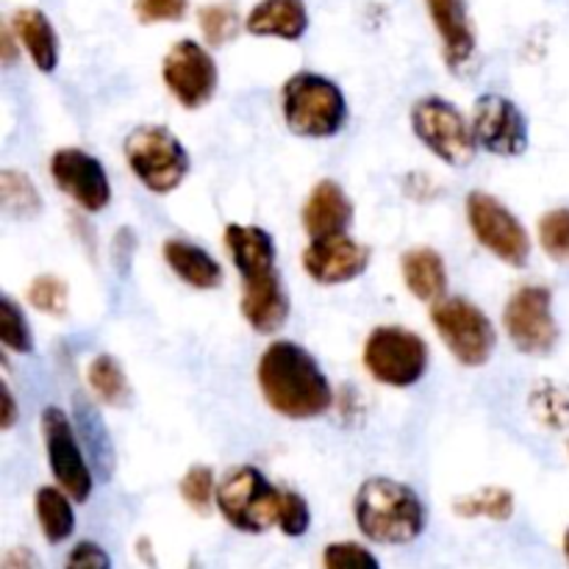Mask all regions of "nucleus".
Wrapping results in <instances>:
<instances>
[{
    "label": "nucleus",
    "mask_w": 569,
    "mask_h": 569,
    "mask_svg": "<svg viewBox=\"0 0 569 569\" xmlns=\"http://www.w3.org/2000/svg\"><path fill=\"white\" fill-rule=\"evenodd\" d=\"M253 37H278L295 42L309 28V11L303 0H261L244 20Z\"/></svg>",
    "instance_id": "6ab92c4d"
},
{
    "label": "nucleus",
    "mask_w": 569,
    "mask_h": 569,
    "mask_svg": "<svg viewBox=\"0 0 569 569\" xmlns=\"http://www.w3.org/2000/svg\"><path fill=\"white\" fill-rule=\"evenodd\" d=\"M187 6L189 0H133V11H137L139 22H144V26H150V22L183 20Z\"/></svg>",
    "instance_id": "72a5a7b5"
},
{
    "label": "nucleus",
    "mask_w": 569,
    "mask_h": 569,
    "mask_svg": "<svg viewBox=\"0 0 569 569\" xmlns=\"http://www.w3.org/2000/svg\"><path fill=\"white\" fill-rule=\"evenodd\" d=\"M453 509L461 517H487V520L506 522L515 515V495L503 487H483L456 500Z\"/></svg>",
    "instance_id": "393cba45"
},
{
    "label": "nucleus",
    "mask_w": 569,
    "mask_h": 569,
    "mask_svg": "<svg viewBox=\"0 0 569 569\" xmlns=\"http://www.w3.org/2000/svg\"><path fill=\"white\" fill-rule=\"evenodd\" d=\"M403 270V281L409 292L417 300L426 303H439L448 289V270H445V259L431 248H415L403 256L400 261Z\"/></svg>",
    "instance_id": "4be33fe9"
},
{
    "label": "nucleus",
    "mask_w": 569,
    "mask_h": 569,
    "mask_svg": "<svg viewBox=\"0 0 569 569\" xmlns=\"http://www.w3.org/2000/svg\"><path fill=\"white\" fill-rule=\"evenodd\" d=\"M3 569H42V567H39V559L33 556V550L14 548L3 556Z\"/></svg>",
    "instance_id": "c9c22d12"
},
{
    "label": "nucleus",
    "mask_w": 569,
    "mask_h": 569,
    "mask_svg": "<svg viewBox=\"0 0 569 569\" xmlns=\"http://www.w3.org/2000/svg\"><path fill=\"white\" fill-rule=\"evenodd\" d=\"M353 220V203L337 181H320L303 206V228L311 239L339 237Z\"/></svg>",
    "instance_id": "a211bd4d"
},
{
    "label": "nucleus",
    "mask_w": 569,
    "mask_h": 569,
    "mask_svg": "<svg viewBox=\"0 0 569 569\" xmlns=\"http://www.w3.org/2000/svg\"><path fill=\"white\" fill-rule=\"evenodd\" d=\"M3 59H6V64H11V61H14V48H11V31L9 28H6L3 31Z\"/></svg>",
    "instance_id": "4c0bfd02"
},
{
    "label": "nucleus",
    "mask_w": 569,
    "mask_h": 569,
    "mask_svg": "<svg viewBox=\"0 0 569 569\" xmlns=\"http://www.w3.org/2000/svg\"><path fill=\"white\" fill-rule=\"evenodd\" d=\"M42 439L48 448L50 472H53L56 483L70 495L76 503H87L89 495L94 489L92 470H89L87 459L81 453L76 431L70 426V417L56 406H48L42 411Z\"/></svg>",
    "instance_id": "9b49d317"
},
{
    "label": "nucleus",
    "mask_w": 569,
    "mask_h": 569,
    "mask_svg": "<svg viewBox=\"0 0 569 569\" xmlns=\"http://www.w3.org/2000/svg\"><path fill=\"white\" fill-rule=\"evenodd\" d=\"M0 342L14 353H33L31 326L11 298L0 300Z\"/></svg>",
    "instance_id": "cd10ccee"
},
{
    "label": "nucleus",
    "mask_w": 569,
    "mask_h": 569,
    "mask_svg": "<svg viewBox=\"0 0 569 569\" xmlns=\"http://www.w3.org/2000/svg\"><path fill=\"white\" fill-rule=\"evenodd\" d=\"M359 531L378 545H409L426 531V506L417 492L392 478H370L353 500Z\"/></svg>",
    "instance_id": "f03ea898"
},
{
    "label": "nucleus",
    "mask_w": 569,
    "mask_h": 569,
    "mask_svg": "<svg viewBox=\"0 0 569 569\" xmlns=\"http://www.w3.org/2000/svg\"><path fill=\"white\" fill-rule=\"evenodd\" d=\"M64 569H111V559L98 542H78L67 553Z\"/></svg>",
    "instance_id": "f704fd0d"
},
{
    "label": "nucleus",
    "mask_w": 569,
    "mask_h": 569,
    "mask_svg": "<svg viewBox=\"0 0 569 569\" xmlns=\"http://www.w3.org/2000/svg\"><path fill=\"white\" fill-rule=\"evenodd\" d=\"M472 133L483 150L495 156H522L528 150V122L515 100L483 94L472 109Z\"/></svg>",
    "instance_id": "4468645a"
},
{
    "label": "nucleus",
    "mask_w": 569,
    "mask_h": 569,
    "mask_svg": "<svg viewBox=\"0 0 569 569\" xmlns=\"http://www.w3.org/2000/svg\"><path fill=\"white\" fill-rule=\"evenodd\" d=\"M431 322L459 365L481 367L492 359L498 333L476 303L465 298L439 300L431 309Z\"/></svg>",
    "instance_id": "6e6552de"
},
{
    "label": "nucleus",
    "mask_w": 569,
    "mask_h": 569,
    "mask_svg": "<svg viewBox=\"0 0 569 569\" xmlns=\"http://www.w3.org/2000/svg\"><path fill=\"white\" fill-rule=\"evenodd\" d=\"M365 367L378 383L406 389L422 381L428 370V345L409 328L383 326L365 345Z\"/></svg>",
    "instance_id": "0eeeda50"
},
{
    "label": "nucleus",
    "mask_w": 569,
    "mask_h": 569,
    "mask_svg": "<svg viewBox=\"0 0 569 569\" xmlns=\"http://www.w3.org/2000/svg\"><path fill=\"white\" fill-rule=\"evenodd\" d=\"M126 161L144 189L156 194L176 192L189 176V153L164 126H144L128 133Z\"/></svg>",
    "instance_id": "39448f33"
},
{
    "label": "nucleus",
    "mask_w": 569,
    "mask_h": 569,
    "mask_svg": "<svg viewBox=\"0 0 569 569\" xmlns=\"http://www.w3.org/2000/svg\"><path fill=\"white\" fill-rule=\"evenodd\" d=\"M259 389L287 420H311L331 409L333 392L315 356L295 342H272L259 359Z\"/></svg>",
    "instance_id": "f257e3e1"
},
{
    "label": "nucleus",
    "mask_w": 569,
    "mask_h": 569,
    "mask_svg": "<svg viewBox=\"0 0 569 569\" xmlns=\"http://www.w3.org/2000/svg\"><path fill=\"white\" fill-rule=\"evenodd\" d=\"M0 198H3V209L9 214L20 217V220H31V217H37L42 211V200H39L37 187H33L26 172H0Z\"/></svg>",
    "instance_id": "a878e982"
},
{
    "label": "nucleus",
    "mask_w": 569,
    "mask_h": 569,
    "mask_svg": "<svg viewBox=\"0 0 569 569\" xmlns=\"http://www.w3.org/2000/svg\"><path fill=\"white\" fill-rule=\"evenodd\" d=\"M283 122L298 137L328 139L342 131L348 103L342 89L317 72H298L281 89Z\"/></svg>",
    "instance_id": "7ed1b4c3"
},
{
    "label": "nucleus",
    "mask_w": 569,
    "mask_h": 569,
    "mask_svg": "<svg viewBox=\"0 0 569 569\" xmlns=\"http://www.w3.org/2000/svg\"><path fill=\"white\" fill-rule=\"evenodd\" d=\"M181 498L192 506L194 511H206L211 500H217L214 472L209 467H192L181 481Z\"/></svg>",
    "instance_id": "2f4dec72"
},
{
    "label": "nucleus",
    "mask_w": 569,
    "mask_h": 569,
    "mask_svg": "<svg viewBox=\"0 0 569 569\" xmlns=\"http://www.w3.org/2000/svg\"><path fill=\"white\" fill-rule=\"evenodd\" d=\"M311 526V509L298 492H283V506H281V520H278V528H281L283 537H303Z\"/></svg>",
    "instance_id": "473e14b6"
},
{
    "label": "nucleus",
    "mask_w": 569,
    "mask_h": 569,
    "mask_svg": "<svg viewBox=\"0 0 569 569\" xmlns=\"http://www.w3.org/2000/svg\"><path fill=\"white\" fill-rule=\"evenodd\" d=\"M283 492L272 487L256 467H237L217 487V509L231 528L242 533H264L278 528Z\"/></svg>",
    "instance_id": "20e7f679"
},
{
    "label": "nucleus",
    "mask_w": 569,
    "mask_h": 569,
    "mask_svg": "<svg viewBox=\"0 0 569 569\" xmlns=\"http://www.w3.org/2000/svg\"><path fill=\"white\" fill-rule=\"evenodd\" d=\"M33 511H37L39 531L44 542L61 545L76 531V511H72V498L64 489L42 487L33 498Z\"/></svg>",
    "instance_id": "5701e85b"
},
{
    "label": "nucleus",
    "mask_w": 569,
    "mask_h": 569,
    "mask_svg": "<svg viewBox=\"0 0 569 569\" xmlns=\"http://www.w3.org/2000/svg\"><path fill=\"white\" fill-rule=\"evenodd\" d=\"M0 400H3V415H0V428H3V431H9V428L17 422V406H14V395H11L9 383H3V387H0Z\"/></svg>",
    "instance_id": "e433bc0d"
},
{
    "label": "nucleus",
    "mask_w": 569,
    "mask_h": 569,
    "mask_svg": "<svg viewBox=\"0 0 569 569\" xmlns=\"http://www.w3.org/2000/svg\"><path fill=\"white\" fill-rule=\"evenodd\" d=\"M426 3L442 39L445 61L450 70L459 72L461 67L470 64L476 53V31L467 17V3L465 0H426Z\"/></svg>",
    "instance_id": "f3484780"
},
{
    "label": "nucleus",
    "mask_w": 569,
    "mask_h": 569,
    "mask_svg": "<svg viewBox=\"0 0 569 569\" xmlns=\"http://www.w3.org/2000/svg\"><path fill=\"white\" fill-rule=\"evenodd\" d=\"M167 89L183 109H200L217 92V64L206 48L192 39L172 44L161 67Z\"/></svg>",
    "instance_id": "f8f14e48"
},
{
    "label": "nucleus",
    "mask_w": 569,
    "mask_h": 569,
    "mask_svg": "<svg viewBox=\"0 0 569 569\" xmlns=\"http://www.w3.org/2000/svg\"><path fill=\"white\" fill-rule=\"evenodd\" d=\"M226 244L244 287H261L281 278L276 270V242L264 228L228 226Z\"/></svg>",
    "instance_id": "dca6fc26"
},
{
    "label": "nucleus",
    "mask_w": 569,
    "mask_h": 569,
    "mask_svg": "<svg viewBox=\"0 0 569 569\" xmlns=\"http://www.w3.org/2000/svg\"><path fill=\"white\" fill-rule=\"evenodd\" d=\"M67 300H70V289H67V283L56 276H39L33 278L31 287H28V303L50 317H64Z\"/></svg>",
    "instance_id": "c85d7f7f"
},
{
    "label": "nucleus",
    "mask_w": 569,
    "mask_h": 569,
    "mask_svg": "<svg viewBox=\"0 0 569 569\" xmlns=\"http://www.w3.org/2000/svg\"><path fill=\"white\" fill-rule=\"evenodd\" d=\"M415 137L450 167H467L476 159V133L472 122L445 98H422L411 109Z\"/></svg>",
    "instance_id": "423d86ee"
},
{
    "label": "nucleus",
    "mask_w": 569,
    "mask_h": 569,
    "mask_svg": "<svg viewBox=\"0 0 569 569\" xmlns=\"http://www.w3.org/2000/svg\"><path fill=\"white\" fill-rule=\"evenodd\" d=\"M11 31L20 39L22 48L28 50L37 70L53 72L59 64V37L53 26L39 9H17L11 17Z\"/></svg>",
    "instance_id": "aec40b11"
},
{
    "label": "nucleus",
    "mask_w": 569,
    "mask_h": 569,
    "mask_svg": "<svg viewBox=\"0 0 569 569\" xmlns=\"http://www.w3.org/2000/svg\"><path fill=\"white\" fill-rule=\"evenodd\" d=\"M370 264V248L350 239L348 233L326 239H311L303 250V270L311 281L322 287L356 281Z\"/></svg>",
    "instance_id": "2eb2a0df"
},
{
    "label": "nucleus",
    "mask_w": 569,
    "mask_h": 569,
    "mask_svg": "<svg viewBox=\"0 0 569 569\" xmlns=\"http://www.w3.org/2000/svg\"><path fill=\"white\" fill-rule=\"evenodd\" d=\"M198 22H200V31H203L206 42L217 44V48L226 42H231V39L239 33V26H242V20H239V11L233 3L203 6L198 14Z\"/></svg>",
    "instance_id": "bb28decb"
},
{
    "label": "nucleus",
    "mask_w": 569,
    "mask_h": 569,
    "mask_svg": "<svg viewBox=\"0 0 569 569\" xmlns=\"http://www.w3.org/2000/svg\"><path fill=\"white\" fill-rule=\"evenodd\" d=\"M322 569H381V565L365 545L333 542L322 550Z\"/></svg>",
    "instance_id": "7c9ffc66"
},
{
    "label": "nucleus",
    "mask_w": 569,
    "mask_h": 569,
    "mask_svg": "<svg viewBox=\"0 0 569 569\" xmlns=\"http://www.w3.org/2000/svg\"><path fill=\"white\" fill-rule=\"evenodd\" d=\"M539 242L556 261L569 259V209L548 211L539 222Z\"/></svg>",
    "instance_id": "c756f323"
},
{
    "label": "nucleus",
    "mask_w": 569,
    "mask_h": 569,
    "mask_svg": "<svg viewBox=\"0 0 569 569\" xmlns=\"http://www.w3.org/2000/svg\"><path fill=\"white\" fill-rule=\"evenodd\" d=\"M467 222L478 242L506 261L509 267H526L531 259V237L517 220L511 209H506L495 194L472 192L467 198Z\"/></svg>",
    "instance_id": "1a4fd4ad"
},
{
    "label": "nucleus",
    "mask_w": 569,
    "mask_h": 569,
    "mask_svg": "<svg viewBox=\"0 0 569 569\" xmlns=\"http://www.w3.org/2000/svg\"><path fill=\"white\" fill-rule=\"evenodd\" d=\"M53 183L89 214H98L111 203V183L106 167L81 148H61L50 159Z\"/></svg>",
    "instance_id": "ddd939ff"
},
{
    "label": "nucleus",
    "mask_w": 569,
    "mask_h": 569,
    "mask_svg": "<svg viewBox=\"0 0 569 569\" xmlns=\"http://www.w3.org/2000/svg\"><path fill=\"white\" fill-rule=\"evenodd\" d=\"M87 381L92 387V392L109 406H126L128 398H131L126 372H122L120 361L111 359L109 353L94 356L87 370Z\"/></svg>",
    "instance_id": "b1692460"
},
{
    "label": "nucleus",
    "mask_w": 569,
    "mask_h": 569,
    "mask_svg": "<svg viewBox=\"0 0 569 569\" xmlns=\"http://www.w3.org/2000/svg\"><path fill=\"white\" fill-rule=\"evenodd\" d=\"M565 556H567V565H569V528H567V537H565Z\"/></svg>",
    "instance_id": "58836bf2"
},
{
    "label": "nucleus",
    "mask_w": 569,
    "mask_h": 569,
    "mask_svg": "<svg viewBox=\"0 0 569 569\" xmlns=\"http://www.w3.org/2000/svg\"><path fill=\"white\" fill-rule=\"evenodd\" d=\"M164 261L192 289H217L222 283V267L217 264L214 256L187 239H167Z\"/></svg>",
    "instance_id": "412c9836"
},
{
    "label": "nucleus",
    "mask_w": 569,
    "mask_h": 569,
    "mask_svg": "<svg viewBox=\"0 0 569 569\" xmlns=\"http://www.w3.org/2000/svg\"><path fill=\"white\" fill-rule=\"evenodd\" d=\"M553 295L548 287H520L503 309V328L517 350L528 356H545L559 342V326L553 320Z\"/></svg>",
    "instance_id": "9d476101"
}]
</instances>
